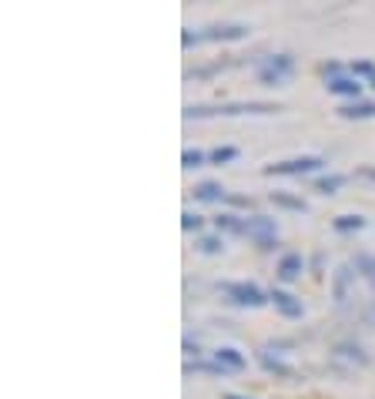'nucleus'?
Segmentation results:
<instances>
[{
    "label": "nucleus",
    "instance_id": "f257e3e1",
    "mask_svg": "<svg viewBox=\"0 0 375 399\" xmlns=\"http://www.w3.org/2000/svg\"><path fill=\"white\" fill-rule=\"evenodd\" d=\"M278 111V104H265V101H238V104H218V108H185V118H215V114H272Z\"/></svg>",
    "mask_w": 375,
    "mask_h": 399
},
{
    "label": "nucleus",
    "instance_id": "f03ea898",
    "mask_svg": "<svg viewBox=\"0 0 375 399\" xmlns=\"http://www.w3.org/2000/svg\"><path fill=\"white\" fill-rule=\"evenodd\" d=\"M292 71H295L292 54H272L258 64V81L268 84V88H275V84H285V81L292 78Z\"/></svg>",
    "mask_w": 375,
    "mask_h": 399
},
{
    "label": "nucleus",
    "instance_id": "7ed1b4c3",
    "mask_svg": "<svg viewBox=\"0 0 375 399\" xmlns=\"http://www.w3.org/2000/svg\"><path fill=\"white\" fill-rule=\"evenodd\" d=\"M245 235H248L258 248H275L278 225H275V218H268V215H252V218H245Z\"/></svg>",
    "mask_w": 375,
    "mask_h": 399
},
{
    "label": "nucleus",
    "instance_id": "20e7f679",
    "mask_svg": "<svg viewBox=\"0 0 375 399\" xmlns=\"http://www.w3.org/2000/svg\"><path fill=\"white\" fill-rule=\"evenodd\" d=\"M221 292H225L235 305H245V309H258V305H265V299H268L255 282H225Z\"/></svg>",
    "mask_w": 375,
    "mask_h": 399
},
{
    "label": "nucleus",
    "instance_id": "39448f33",
    "mask_svg": "<svg viewBox=\"0 0 375 399\" xmlns=\"http://www.w3.org/2000/svg\"><path fill=\"white\" fill-rule=\"evenodd\" d=\"M325 165V158L319 155H302V158H288V161H278V165H268L265 175H309L315 168Z\"/></svg>",
    "mask_w": 375,
    "mask_h": 399
},
{
    "label": "nucleus",
    "instance_id": "423d86ee",
    "mask_svg": "<svg viewBox=\"0 0 375 399\" xmlns=\"http://www.w3.org/2000/svg\"><path fill=\"white\" fill-rule=\"evenodd\" d=\"M248 27L245 24H218V27H208L205 34H185V47H191L195 41H242Z\"/></svg>",
    "mask_w": 375,
    "mask_h": 399
},
{
    "label": "nucleus",
    "instance_id": "0eeeda50",
    "mask_svg": "<svg viewBox=\"0 0 375 399\" xmlns=\"http://www.w3.org/2000/svg\"><path fill=\"white\" fill-rule=\"evenodd\" d=\"M215 363H218L225 373H242V369L248 366V359H245L235 345H218V349H215Z\"/></svg>",
    "mask_w": 375,
    "mask_h": 399
},
{
    "label": "nucleus",
    "instance_id": "6e6552de",
    "mask_svg": "<svg viewBox=\"0 0 375 399\" xmlns=\"http://www.w3.org/2000/svg\"><path fill=\"white\" fill-rule=\"evenodd\" d=\"M275 272H278V278H282V282H295V278L305 272V258L298 256V252H285V256L278 258Z\"/></svg>",
    "mask_w": 375,
    "mask_h": 399
},
{
    "label": "nucleus",
    "instance_id": "1a4fd4ad",
    "mask_svg": "<svg viewBox=\"0 0 375 399\" xmlns=\"http://www.w3.org/2000/svg\"><path fill=\"white\" fill-rule=\"evenodd\" d=\"M268 299L275 302V309L282 312V315H285V319H302V302L295 299V296H288V292H282V288H272V296H268Z\"/></svg>",
    "mask_w": 375,
    "mask_h": 399
},
{
    "label": "nucleus",
    "instance_id": "9d476101",
    "mask_svg": "<svg viewBox=\"0 0 375 399\" xmlns=\"http://www.w3.org/2000/svg\"><path fill=\"white\" fill-rule=\"evenodd\" d=\"M325 88L332 91V94H342V98H359L362 94V84L355 78H345V74H335V78H329V84Z\"/></svg>",
    "mask_w": 375,
    "mask_h": 399
},
{
    "label": "nucleus",
    "instance_id": "9b49d317",
    "mask_svg": "<svg viewBox=\"0 0 375 399\" xmlns=\"http://www.w3.org/2000/svg\"><path fill=\"white\" fill-rule=\"evenodd\" d=\"M352 268L342 266V268H335V282H332V296H335V302L342 305V302H349V286H352Z\"/></svg>",
    "mask_w": 375,
    "mask_h": 399
},
{
    "label": "nucleus",
    "instance_id": "f8f14e48",
    "mask_svg": "<svg viewBox=\"0 0 375 399\" xmlns=\"http://www.w3.org/2000/svg\"><path fill=\"white\" fill-rule=\"evenodd\" d=\"M339 114H342V118H349V121H362V118H372L375 114V104L372 101H352V104H342V108H339Z\"/></svg>",
    "mask_w": 375,
    "mask_h": 399
},
{
    "label": "nucleus",
    "instance_id": "ddd939ff",
    "mask_svg": "<svg viewBox=\"0 0 375 399\" xmlns=\"http://www.w3.org/2000/svg\"><path fill=\"white\" fill-rule=\"evenodd\" d=\"M335 355H339V359H349V363H355V366H365V363H369V355L362 353V345L359 343H339L335 345Z\"/></svg>",
    "mask_w": 375,
    "mask_h": 399
},
{
    "label": "nucleus",
    "instance_id": "4468645a",
    "mask_svg": "<svg viewBox=\"0 0 375 399\" xmlns=\"http://www.w3.org/2000/svg\"><path fill=\"white\" fill-rule=\"evenodd\" d=\"M195 198L198 201H221L225 198V188H221L218 181H201V185H195Z\"/></svg>",
    "mask_w": 375,
    "mask_h": 399
},
{
    "label": "nucleus",
    "instance_id": "2eb2a0df",
    "mask_svg": "<svg viewBox=\"0 0 375 399\" xmlns=\"http://www.w3.org/2000/svg\"><path fill=\"white\" fill-rule=\"evenodd\" d=\"M258 363H262L268 373H275V376H292V366H285V363H282L278 355H272L268 349H262V353H258Z\"/></svg>",
    "mask_w": 375,
    "mask_h": 399
},
{
    "label": "nucleus",
    "instance_id": "dca6fc26",
    "mask_svg": "<svg viewBox=\"0 0 375 399\" xmlns=\"http://www.w3.org/2000/svg\"><path fill=\"white\" fill-rule=\"evenodd\" d=\"M332 228H335V232H359V228H365V218L362 215H339V218H335V222H332Z\"/></svg>",
    "mask_w": 375,
    "mask_h": 399
},
{
    "label": "nucleus",
    "instance_id": "f3484780",
    "mask_svg": "<svg viewBox=\"0 0 375 399\" xmlns=\"http://www.w3.org/2000/svg\"><path fill=\"white\" fill-rule=\"evenodd\" d=\"M215 228H218V232H238V235H245V218H238V215H228V211H225V215H218V218H215Z\"/></svg>",
    "mask_w": 375,
    "mask_h": 399
},
{
    "label": "nucleus",
    "instance_id": "a211bd4d",
    "mask_svg": "<svg viewBox=\"0 0 375 399\" xmlns=\"http://www.w3.org/2000/svg\"><path fill=\"white\" fill-rule=\"evenodd\" d=\"M272 201H275L278 208H288V211H305L309 205L302 198H295V195H288V191H272Z\"/></svg>",
    "mask_w": 375,
    "mask_h": 399
},
{
    "label": "nucleus",
    "instance_id": "6ab92c4d",
    "mask_svg": "<svg viewBox=\"0 0 375 399\" xmlns=\"http://www.w3.org/2000/svg\"><path fill=\"white\" fill-rule=\"evenodd\" d=\"M352 266H355V272H362V276L375 286V256H369V252H359V256L352 258Z\"/></svg>",
    "mask_w": 375,
    "mask_h": 399
},
{
    "label": "nucleus",
    "instance_id": "aec40b11",
    "mask_svg": "<svg viewBox=\"0 0 375 399\" xmlns=\"http://www.w3.org/2000/svg\"><path fill=\"white\" fill-rule=\"evenodd\" d=\"M342 185H345V175H325V178H319V181H315V188H319L322 195H335Z\"/></svg>",
    "mask_w": 375,
    "mask_h": 399
},
{
    "label": "nucleus",
    "instance_id": "412c9836",
    "mask_svg": "<svg viewBox=\"0 0 375 399\" xmlns=\"http://www.w3.org/2000/svg\"><path fill=\"white\" fill-rule=\"evenodd\" d=\"M221 248H225L221 235H205V238H198V252H205V256H218Z\"/></svg>",
    "mask_w": 375,
    "mask_h": 399
},
{
    "label": "nucleus",
    "instance_id": "4be33fe9",
    "mask_svg": "<svg viewBox=\"0 0 375 399\" xmlns=\"http://www.w3.org/2000/svg\"><path fill=\"white\" fill-rule=\"evenodd\" d=\"M181 165H185V168H201V165H205V151H198V148L191 151V148H188L185 155H181Z\"/></svg>",
    "mask_w": 375,
    "mask_h": 399
},
{
    "label": "nucleus",
    "instance_id": "5701e85b",
    "mask_svg": "<svg viewBox=\"0 0 375 399\" xmlns=\"http://www.w3.org/2000/svg\"><path fill=\"white\" fill-rule=\"evenodd\" d=\"M238 155V151H235V148H215V151H211V161H215V165H225V161H232V158Z\"/></svg>",
    "mask_w": 375,
    "mask_h": 399
},
{
    "label": "nucleus",
    "instance_id": "b1692460",
    "mask_svg": "<svg viewBox=\"0 0 375 399\" xmlns=\"http://www.w3.org/2000/svg\"><path fill=\"white\" fill-rule=\"evenodd\" d=\"M181 225H185L188 232H191V228H201V215H195V211H185V215H181Z\"/></svg>",
    "mask_w": 375,
    "mask_h": 399
},
{
    "label": "nucleus",
    "instance_id": "393cba45",
    "mask_svg": "<svg viewBox=\"0 0 375 399\" xmlns=\"http://www.w3.org/2000/svg\"><path fill=\"white\" fill-rule=\"evenodd\" d=\"M352 74H369V78H375V64H369V61H362V64H352Z\"/></svg>",
    "mask_w": 375,
    "mask_h": 399
},
{
    "label": "nucleus",
    "instance_id": "a878e982",
    "mask_svg": "<svg viewBox=\"0 0 375 399\" xmlns=\"http://www.w3.org/2000/svg\"><path fill=\"white\" fill-rule=\"evenodd\" d=\"M362 319L369 322V325H375V299L365 302V312H362Z\"/></svg>",
    "mask_w": 375,
    "mask_h": 399
},
{
    "label": "nucleus",
    "instance_id": "bb28decb",
    "mask_svg": "<svg viewBox=\"0 0 375 399\" xmlns=\"http://www.w3.org/2000/svg\"><path fill=\"white\" fill-rule=\"evenodd\" d=\"M185 353H188V355H198V343H191V339H185Z\"/></svg>",
    "mask_w": 375,
    "mask_h": 399
},
{
    "label": "nucleus",
    "instance_id": "cd10ccee",
    "mask_svg": "<svg viewBox=\"0 0 375 399\" xmlns=\"http://www.w3.org/2000/svg\"><path fill=\"white\" fill-rule=\"evenodd\" d=\"M221 399H248V396H238V393H225Z\"/></svg>",
    "mask_w": 375,
    "mask_h": 399
},
{
    "label": "nucleus",
    "instance_id": "c85d7f7f",
    "mask_svg": "<svg viewBox=\"0 0 375 399\" xmlns=\"http://www.w3.org/2000/svg\"><path fill=\"white\" fill-rule=\"evenodd\" d=\"M372 81H375V78H372ZM372 88H375V84H372Z\"/></svg>",
    "mask_w": 375,
    "mask_h": 399
}]
</instances>
